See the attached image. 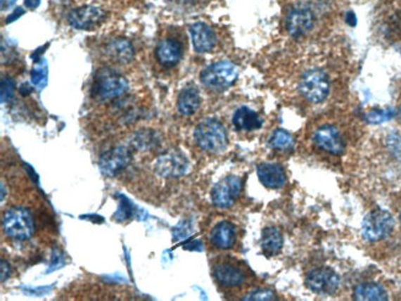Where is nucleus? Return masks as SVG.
Instances as JSON below:
<instances>
[{
  "label": "nucleus",
  "instance_id": "f257e3e1",
  "mask_svg": "<svg viewBox=\"0 0 401 301\" xmlns=\"http://www.w3.org/2000/svg\"><path fill=\"white\" fill-rule=\"evenodd\" d=\"M127 87L125 77L110 68H103L98 70L94 77L91 96L96 101H110L122 96L127 91Z\"/></svg>",
  "mask_w": 401,
  "mask_h": 301
},
{
  "label": "nucleus",
  "instance_id": "f03ea898",
  "mask_svg": "<svg viewBox=\"0 0 401 301\" xmlns=\"http://www.w3.org/2000/svg\"><path fill=\"white\" fill-rule=\"evenodd\" d=\"M194 139L201 150L210 153H220L227 146L225 126L216 119H206L196 126Z\"/></svg>",
  "mask_w": 401,
  "mask_h": 301
},
{
  "label": "nucleus",
  "instance_id": "7ed1b4c3",
  "mask_svg": "<svg viewBox=\"0 0 401 301\" xmlns=\"http://www.w3.org/2000/svg\"><path fill=\"white\" fill-rule=\"evenodd\" d=\"M3 230L6 236L16 241L30 240L35 232L34 219L30 210L21 206H14L9 209L3 217Z\"/></svg>",
  "mask_w": 401,
  "mask_h": 301
},
{
  "label": "nucleus",
  "instance_id": "20e7f679",
  "mask_svg": "<svg viewBox=\"0 0 401 301\" xmlns=\"http://www.w3.org/2000/svg\"><path fill=\"white\" fill-rule=\"evenodd\" d=\"M238 70L234 63L227 60L216 62L201 72L200 81L212 91H225L237 79Z\"/></svg>",
  "mask_w": 401,
  "mask_h": 301
},
{
  "label": "nucleus",
  "instance_id": "39448f33",
  "mask_svg": "<svg viewBox=\"0 0 401 301\" xmlns=\"http://www.w3.org/2000/svg\"><path fill=\"white\" fill-rule=\"evenodd\" d=\"M394 230V219L390 212L383 209L371 211L363 220L362 233L367 241L378 242L384 240Z\"/></svg>",
  "mask_w": 401,
  "mask_h": 301
},
{
  "label": "nucleus",
  "instance_id": "423d86ee",
  "mask_svg": "<svg viewBox=\"0 0 401 301\" xmlns=\"http://www.w3.org/2000/svg\"><path fill=\"white\" fill-rule=\"evenodd\" d=\"M300 93L306 101L319 104L326 99L330 91V82L325 72L320 70H310L301 78Z\"/></svg>",
  "mask_w": 401,
  "mask_h": 301
},
{
  "label": "nucleus",
  "instance_id": "0eeeda50",
  "mask_svg": "<svg viewBox=\"0 0 401 301\" xmlns=\"http://www.w3.org/2000/svg\"><path fill=\"white\" fill-rule=\"evenodd\" d=\"M242 181L238 177L230 176L216 183L211 191V200L220 209H227L235 204L240 196Z\"/></svg>",
  "mask_w": 401,
  "mask_h": 301
},
{
  "label": "nucleus",
  "instance_id": "6e6552de",
  "mask_svg": "<svg viewBox=\"0 0 401 301\" xmlns=\"http://www.w3.org/2000/svg\"><path fill=\"white\" fill-rule=\"evenodd\" d=\"M132 152L125 146H117L106 153L99 160V167L104 176L114 177L130 165Z\"/></svg>",
  "mask_w": 401,
  "mask_h": 301
},
{
  "label": "nucleus",
  "instance_id": "1a4fd4ad",
  "mask_svg": "<svg viewBox=\"0 0 401 301\" xmlns=\"http://www.w3.org/2000/svg\"><path fill=\"white\" fill-rule=\"evenodd\" d=\"M106 11L98 6H82L68 14V23L77 30H91L106 20Z\"/></svg>",
  "mask_w": 401,
  "mask_h": 301
},
{
  "label": "nucleus",
  "instance_id": "9d476101",
  "mask_svg": "<svg viewBox=\"0 0 401 301\" xmlns=\"http://www.w3.org/2000/svg\"><path fill=\"white\" fill-rule=\"evenodd\" d=\"M307 288L317 294H333L340 286V278L330 268H317L305 278Z\"/></svg>",
  "mask_w": 401,
  "mask_h": 301
},
{
  "label": "nucleus",
  "instance_id": "9b49d317",
  "mask_svg": "<svg viewBox=\"0 0 401 301\" xmlns=\"http://www.w3.org/2000/svg\"><path fill=\"white\" fill-rule=\"evenodd\" d=\"M189 168L186 156L181 152H168L160 156L155 163V169L160 176L165 178H178L184 176Z\"/></svg>",
  "mask_w": 401,
  "mask_h": 301
},
{
  "label": "nucleus",
  "instance_id": "f8f14e48",
  "mask_svg": "<svg viewBox=\"0 0 401 301\" xmlns=\"http://www.w3.org/2000/svg\"><path fill=\"white\" fill-rule=\"evenodd\" d=\"M315 145L331 155H342L345 150V141L341 134L333 126H322L314 135Z\"/></svg>",
  "mask_w": 401,
  "mask_h": 301
},
{
  "label": "nucleus",
  "instance_id": "ddd939ff",
  "mask_svg": "<svg viewBox=\"0 0 401 301\" xmlns=\"http://www.w3.org/2000/svg\"><path fill=\"white\" fill-rule=\"evenodd\" d=\"M314 25V14L309 9L299 8L286 16V30L293 37L305 35Z\"/></svg>",
  "mask_w": 401,
  "mask_h": 301
},
{
  "label": "nucleus",
  "instance_id": "4468645a",
  "mask_svg": "<svg viewBox=\"0 0 401 301\" xmlns=\"http://www.w3.org/2000/svg\"><path fill=\"white\" fill-rule=\"evenodd\" d=\"M183 56V47L176 39H163L155 49V57L163 67H174Z\"/></svg>",
  "mask_w": 401,
  "mask_h": 301
},
{
  "label": "nucleus",
  "instance_id": "2eb2a0df",
  "mask_svg": "<svg viewBox=\"0 0 401 301\" xmlns=\"http://www.w3.org/2000/svg\"><path fill=\"white\" fill-rule=\"evenodd\" d=\"M189 32H191V41H193V46L196 52L205 53V52H210L215 47V34L206 24L196 23L189 27Z\"/></svg>",
  "mask_w": 401,
  "mask_h": 301
},
{
  "label": "nucleus",
  "instance_id": "dca6fc26",
  "mask_svg": "<svg viewBox=\"0 0 401 301\" xmlns=\"http://www.w3.org/2000/svg\"><path fill=\"white\" fill-rule=\"evenodd\" d=\"M257 174L262 184L268 189H281L286 186V173L276 163H262L257 168Z\"/></svg>",
  "mask_w": 401,
  "mask_h": 301
},
{
  "label": "nucleus",
  "instance_id": "f3484780",
  "mask_svg": "<svg viewBox=\"0 0 401 301\" xmlns=\"http://www.w3.org/2000/svg\"><path fill=\"white\" fill-rule=\"evenodd\" d=\"M214 276L216 281L224 286H241L246 281L245 271L240 267H236L230 262H222L214 268Z\"/></svg>",
  "mask_w": 401,
  "mask_h": 301
},
{
  "label": "nucleus",
  "instance_id": "a211bd4d",
  "mask_svg": "<svg viewBox=\"0 0 401 301\" xmlns=\"http://www.w3.org/2000/svg\"><path fill=\"white\" fill-rule=\"evenodd\" d=\"M210 240L214 246L221 250H227L234 246L236 241L235 226L229 221H221L212 229Z\"/></svg>",
  "mask_w": 401,
  "mask_h": 301
},
{
  "label": "nucleus",
  "instance_id": "6ab92c4d",
  "mask_svg": "<svg viewBox=\"0 0 401 301\" xmlns=\"http://www.w3.org/2000/svg\"><path fill=\"white\" fill-rule=\"evenodd\" d=\"M232 122L236 129L240 131L258 130L263 125V121L256 111L251 110L247 106H242L235 111Z\"/></svg>",
  "mask_w": 401,
  "mask_h": 301
},
{
  "label": "nucleus",
  "instance_id": "aec40b11",
  "mask_svg": "<svg viewBox=\"0 0 401 301\" xmlns=\"http://www.w3.org/2000/svg\"><path fill=\"white\" fill-rule=\"evenodd\" d=\"M106 53L111 60L116 63H120V65L130 63L134 58V55H135L134 47L125 39H116V40L111 41L106 47Z\"/></svg>",
  "mask_w": 401,
  "mask_h": 301
},
{
  "label": "nucleus",
  "instance_id": "412c9836",
  "mask_svg": "<svg viewBox=\"0 0 401 301\" xmlns=\"http://www.w3.org/2000/svg\"><path fill=\"white\" fill-rule=\"evenodd\" d=\"M200 106V96L194 87H186L178 98V110L182 115L191 116L196 114Z\"/></svg>",
  "mask_w": 401,
  "mask_h": 301
},
{
  "label": "nucleus",
  "instance_id": "4be33fe9",
  "mask_svg": "<svg viewBox=\"0 0 401 301\" xmlns=\"http://www.w3.org/2000/svg\"><path fill=\"white\" fill-rule=\"evenodd\" d=\"M353 297L355 300L359 301H384L389 299L386 289L374 283H364L356 286Z\"/></svg>",
  "mask_w": 401,
  "mask_h": 301
},
{
  "label": "nucleus",
  "instance_id": "5701e85b",
  "mask_svg": "<svg viewBox=\"0 0 401 301\" xmlns=\"http://www.w3.org/2000/svg\"><path fill=\"white\" fill-rule=\"evenodd\" d=\"M262 251L266 256H274L283 247V236L276 227H266L262 232Z\"/></svg>",
  "mask_w": 401,
  "mask_h": 301
},
{
  "label": "nucleus",
  "instance_id": "b1692460",
  "mask_svg": "<svg viewBox=\"0 0 401 301\" xmlns=\"http://www.w3.org/2000/svg\"><path fill=\"white\" fill-rule=\"evenodd\" d=\"M47 77H49L47 62L45 60H40L37 65H35L34 70H31V83L37 91H42L47 86Z\"/></svg>",
  "mask_w": 401,
  "mask_h": 301
},
{
  "label": "nucleus",
  "instance_id": "393cba45",
  "mask_svg": "<svg viewBox=\"0 0 401 301\" xmlns=\"http://www.w3.org/2000/svg\"><path fill=\"white\" fill-rule=\"evenodd\" d=\"M269 143L276 150H291L294 147V139L289 132L279 129V130L274 131V134L272 135L271 140H269Z\"/></svg>",
  "mask_w": 401,
  "mask_h": 301
},
{
  "label": "nucleus",
  "instance_id": "a878e982",
  "mask_svg": "<svg viewBox=\"0 0 401 301\" xmlns=\"http://www.w3.org/2000/svg\"><path fill=\"white\" fill-rule=\"evenodd\" d=\"M135 214V205L126 196H120V204L114 214V220L117 222L129 220Z\"/></svg>",
  "mask_w": 401,
  "mask_h": 301
},
{
  "label": "nucleus",
  "instance_id": "bb28decb",
  "mask_svg": "<svg viewBox=\"0 0 401 301\" xmlns=\"http://www.w3.org/2000/svg\"><path fill=\"white\" fill-rule=\"evenodd\" d=\"M395 110L388 108V109H379V110H371L366 115V120L369 124H383L386 121H389L395 116Z\"/></svg>",
  "mask_w": 401,
  "mask_h": 301
},
{
  "label": "nucleus",
  "instance_id": "cd10ccee",
  "mask_svg": "<svg viewBox=\"0 0 401 301\" xmlns=\"http://www.w3.org/2000/svg\"><path fill=\"white\" fill-rule=\"evenodd\" d=\"M15 83L9 77H4L1 79V87H0L1 103L11 101V98L15 94Z\"/></svg>",
  "mask_w": 401,
  "mask_h": 301
},
{
  "label": "nucleus",
  "instance_id": "c85d7f7f",
  "mask_svg": "<svg viewBox=\"0 0 401 301\" xmlns=\"http://www.w3.org/2000/svg\"><path fill=\"white\" fill-rule=\"evenodd\" d=\"M386 145L393 156L396 157L401 161V135L399 134H390L386 139Z\"/></svg>",
  "mask_w": 401,
  "mask_h": 301
},
{
  "label": "nucleus",
  "instance_id": "c756f323",
  "mask_svg": "<svg viewBox=\"0 0 401 301\" xmlns=\"http://www.w3.org/2000/svg\"><path fill=\"white\" fill-rule=\"evenodd\" d=\"M276 294L271 290H257L245 296L243 300H276Z\"/></svg>",
  "mask_w": 401,
  "mask_h": 301
},
{
  "label": "nucleus",
  "instance_id": "7c9ffc66",
  "mask_svg": "<svg viewBox=\"0 0 401 301\" xmlns=\"http://www.w3.org/2000/svg\"><path fill=\"white\" fill-rule=\"evenodd\" d=\"M0 268H1V283H4V281L9 278L11 276V266H9V263L6 261V260H1V263H0Z\"/></svg>",
  "mask_w": 401,
  "mask_h": 301
},
{
  "label": "nucleus",
  "instance_id": "2f4dec72",
  "mask_svg": "<svg viewBox=\"0 0 401 301\" xmlns=\"http://www.w3.org/2000/svg\"><path fill=\"white\" fill-rule=\"evenodd\" d=\"M15 3L16 0H1V11H9Z\"/></svg>",
  "mask_w": 401,
  "mask_h": 301
},
{
  "label": "nucleus",
  "instance_id": "473e14b6",
  "mask_svg": "<svg viewBox=\"0 0 401 301\" xmlns=\"http://www.w3.org/2000/svg\"><path fill=\"white\" fill-rule=\"evenodd\" d=\"M41 0H25V6L27 9H36L40 6Z\"/></svg>",
  "mask_w": 401,
  "mask_h": 301
},
{
  "label": "nucleus",
  "instance_id": "72a5a7b5",
  "mask_svg": "<svg viewBox=\"0 0 401 301\" xmlns=\"http://www.w3.org/2000/svg\"><path fill=\"white\" fill-rule=\"evenodd\" d=\"M23 13H24V11H21L20 8H18L16 11H14V13L8 18V21H6V23H11V21L16 20L19 16L23 15Z\"/></svg>",
  "mask_w": 401,
  "mask_h": 301
},
{
  "label": "nucleus",
  "instance_id": "f704fd0d",
  "mask_svg": "<svg viewBox=\"0 0 401 301\" xmlns=\"http://www.w3.org/2000/svg\"><path fill=\"white\" fill-rule=\"evenodd\" d=\"M347 23L352 26L356 25V15H355L353 13H348V14H347Z\"/></svg>",
  "mask_w": 401,
  "mask_h": 301
},
{
  "label": "nucleus",
  "instance_id": "c9c22d12",
  "mask_svg": "<svg viewBox=\"0 0 401 301\" xmlns=\"http://www.w3.org/2000/svg\"><path fill=\"white\" fill-rule=\"evenodd\" d=\"M6 198V188H4V184H1V201L4 200Z\"/></svg>",
  "mask_w": 401,
  "mask_h": 301
},
{
  "label": "nucleus",
  "instance_id": "e433bc0d",
  "mask_svg": "<svg viewBox=\"0 0 401 301\" xmlns=\"http://www.w3.org/2000/svg\"><path fill=\"white\" fill-rule=\"evenodd\" d=\"M400 119H401V108H400Z\"/></svg>",
  "mask_w": 401,
  "mask_h": 301
},
{
  "label": "nucleus",
  "instance_id": "4c0bfd02",
  "mask_svg": "<svg viewBox=\"0 0 401 301\" xmlns=\"http://www.w3.org/2000/svg\"><path fill=\"white\" fill-rule=\"evenodd\" d=\"M400 219H401V215H400Z\"/></svg>",
  "mask_w": 401,
  "mask_h": 301
}]
</instances>
